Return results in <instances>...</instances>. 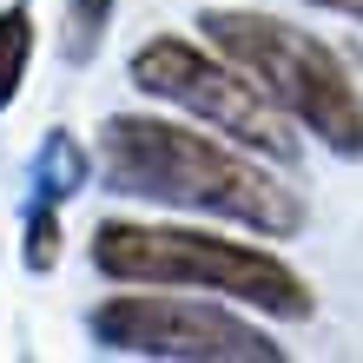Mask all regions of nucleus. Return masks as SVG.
I'll return each mask as SVG.
<instances>
[{"instance_id": "nucleus-5", "label": "nucleus", "mask_w": 363, "mask_h": 363, "mask_svg": "<svg viewBox=\"0 0 363 363\" xmlns=\"http://www.w3.org/2000/svg\"><path fill=\"white\" fill-rule=\"evenodd\" d=\"M93 344L113 357H159V363H277L284 344H271L238 311L205 297H165V284H133L93 304Z\"/></svg>"}, {"instance_id": "nucleus-2", "label": "nucleus", "mask_w": 363, "mask_h": 363, "mask_svg": "<svg viewBox=\"0 0 363 363\" xmlns=\"http://www.w3.org/2000/svg\"><path fill=\"white\" fill-rule=\"evenodd\" d=\"M93 271L113 284H165V291H211L225 304L304 324L317 311L311 284L297 277L277 251L218 238L199 225H133V218H106L93 231Z\"/></svg>"}, {"instance_id": "nucleus-6", "label": "nucleus", "mask_w": 363, "mask_h": 363, "mask_svg": "<svg viewBox=\"0 0 363 363\" xmlns=\"http://www.w3.org/2000/svg\"><path fill=\"white\" fill-rule=\"evenodd\" d=\"M27 60H33V13L27 7H0V113L20 99Z\"/></svg>"}, {"instance_id": "nucleus-9", "label": "nucleus", "mask_w": 363, "mask_h": 363, "mask_svg": "<svg viewBox=\"0 0 363 363\" xmlns=\"http://www.w3.org/2000/svg\"><path fill=\"white\" fill-rule=\"evenodd\" d=\"M106 20H113V0H67V27H73L67 53H73V60H86V53L99 47Z\"/></svg>"}, {"instance_id": "nucleus-4", "label": "nucleus", "mask_w": 363, "mask_h": 363, "mask_svg": "<svg viewBox=\"0 0 363 363\" xmlns=\"http://www.w3.org/2000/svg\"><path fill=\"white\" fill-rule=\"evenodd\" d=\"M125 73H133V86L145 99H165L172 113L251 145L258 159H271V165L297 159V125L277 113L258 79H251L238 60H225L211 40L191 47L185 33H152V40H139V53H133Z\"/></svg>"}, {"instance_id": "nucleus-8", "label": "nucleus", "mask_w": 363, "mask_h": 363, "mask_svg": "<svg viewBox=\"0 0 363 363\" xmlns=\"http://www.w3.org/2000/svg\"><path fill=\"white\" fill-rule=\"evenodd\" d=\"M27 264L33 271H53L60 264V199H40L33 218H27Z\"/></svg>"}, {"instance_id": "nucleus-7", "label": "nucleus", "mask_w": 363, "mask_h": 363, "mask_svg": "<svg viewBox=\"0 0 363 363\" xmlns=\"http://www.w3.org/2000/svg\"><path fill=\"white\" fill-rule=\"evenodd\" d=\"M33 179L47 185L40 199H67V191L86 185V152L73 145V133H53L47 145H40V165H33Z\"/></svg>"}, {"instance_id": "nucleus-1", "label": "nucleus", "mask_w": 363, "mask_h": 363, "mask_svg": "<svg viewBox=\"0 0 363 363\" xmlns=\"http://www.w3.org/2000/svg\"><path fill=\"white\" fill-rule=\"evenodd\" d=\"M99 179L106 191L152 199L172 211H205V218L245 225L258 238H297L304 231V199L271 165H258L251 145L191 133L185 119L113 113L99 125Z\"/></svg>"}, {"instance_id": "nucleus-3", "label": "nucleus", "mask_w": 363, "mask_h": 363, "mask_svg": "<svg viewBox=\"0 0 363 363\" xmlns=\"http://www.w3.org/2000/svg\"><path fill=\"white\" fill-rule=\"evenodd\" d=\"M199 27L225 60H238L258 79L264 99L291 125H304L337 159H363V86L317 33L291 27L277 13H251V7H205Z\"/></svg>"}, {"instance_id": "nucleus-10", "label": "nucleus", "mask_w": 363, "mask_h": 363, "mask_svg": "<svg viewBox=\"0 0 363 363\" xmlns=\"http://www.w3.org/2000/svg\"><path fill=\"white\" fill-rule=\"evenodd\" d=\"M304 7H324V13H350V20H363V0H304Z\"/></svg>"}]
</instances>
